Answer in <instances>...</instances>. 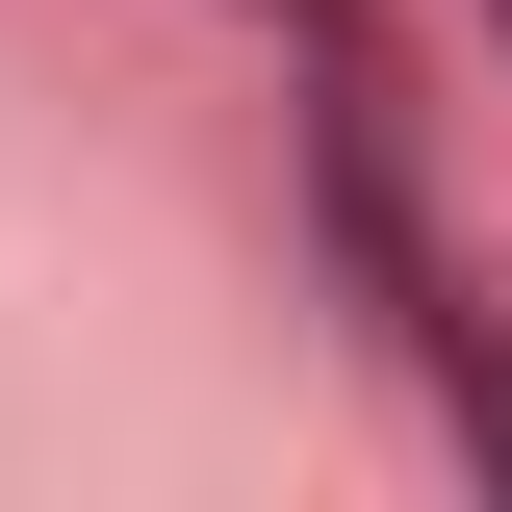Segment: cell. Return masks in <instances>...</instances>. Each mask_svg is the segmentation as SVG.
<instances>
[{
	"label": "cell",
	"mask_w": 512,
	"mask_h": 512,
	"mask_svg": "<svg viewBox=\"0 0 512 512\" xmlns=\"http://www.w3.org/2000/svg\"><path fill=\"white\" fill-rule=\"evenodd\" d=\"M487 26H512V0H487Z\"/></svg>",
	"instance_id": "cell-1"
}]
</instances>
